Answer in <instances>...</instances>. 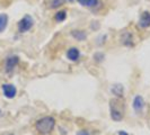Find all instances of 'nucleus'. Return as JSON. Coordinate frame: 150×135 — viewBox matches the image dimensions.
Instances as JSON below:
<instances>
[{
  "instance_id": "1",
  "label": "nucleus",
  "mask_w": 150,
  "mask_h": 135,
  "mask_svg": "<svg viewBox=\"0 0 150 135\" xmlns=\"http://www.w3.org/2000/svg\"><path fill=\"white\" fill-rule=\"evenodd\" d=\"M54 127H55V120L51 116H44L38 120L35 123V129L41 135L51 134Z\"/></svg>"
},
{
  "instance_id": "2",
  "label": "nucleus",
  "mask_w": 150,
  "mask_h": 135,
  "mask_svg": "<svg viewBox=\"0 0 150 135\" xmlns=\"http://www.w3.org/2000/svg\"><path fill=\"white\" fill-rule=\"evenodd\" d=\"M110 112H111V118L113 120L120 122L123 118L124 105L121 104L119 99H111V101H110Z\"/></svg>"
},
{
  "instance_id": "3",
  "label": "nucleus",
  "mask_w": 150,
  "mask_h": 135,
  "mask_svg": "<svg viewBox=\"0 0 150 135\" xmlns=\"http://www.w3.org/2000/svg\"><path fill=\"white\" fill-rule=\"evenodd\" d=\"M34 25V19L30 17V15H25L22 19L18 22V25H17V28H18V32L19 33H26L28 30H32Z\"/></svg>"
},
{
  "instance_id": "4",
  "label": "nucleus",
  "mask_w": 150,
  "mask_h": 135,
  "mask_svg": "<svg viewBox=\"0 0 150 135\" xmlns=\"http://www.w3.org/2000/svg\"><path fill=\"white\" fill-rule=\"evenodd\" d=\"M19 63V58L17 55H10L6 59V62H5V69H6V72L7 73H10L13 72V70L17 67V64Z\"/></svg>"
},
{
  "instance_id": "5",
  "label": "nucleus",
  "mask_w": 150,
  "mask_h": 135,
  "mask_svg": "<svg viewBox=\"0 0 150 135\" xmlns=\"http://www.w3.org/2000/svg\"><path fill=\"white\" fill-rule=\"evenodd\" d=\"M2 92H4V96L6 98L13 99V98H15L16 94H17V89L14 84L5 83V84H2Z\"/></svg>"
},
{
  "instance_id": "6",
  "label": "nucleus",
  "mask_w": 150,
  "mask_h": 135,
  "mask_svg": "<svg viewBox=\"0 0 150 135\" xmlns=\"http://www.w3.org/2000/svg\"><path fill=\"white\" fill-rule=\"evenodd\" d=\"M138 25L140 28H143V30L150 27V11H143L140 15Z\"/></svg>"
},
{
  "instance_id": "7",
  "label": "nucleus",
  "mask_w": 150,
  "mask_h": 135,
  "mask_svg": "<svg viewBox=\"0 0 150 135\" xmlns=\"http://www.w3.org/2000/svg\"><path fill=\"white\" fill-rule=\"evenodd\" d=\"M132 107H133L135 112L140 114L143 110V108H144V100H143V98L141 96H135L134 99H133Z\"/></svg>"
},
{
  "instance_id": "8",
  "label": "nucleus",
  "mask_w": 150,
  "mask_h": 135,
  "mask_svg": "<svg viewBox=\"0 0 150 135\" xmlns=\"http://www.w3.org/2000/svg\"><path fill=\"white\" fill-rule=\"evenodd\" d=\"M79 56H80V52L77 47H71L67 51V58L72 62H76L79 59Z\"/></svg>"
},
{
  "instance_id": "9",
  "label": "nucleus",
  "mask_w": 150,
  "mask_h": 135,
  "mask_svg": "<svg viewBox=\"0 0 150 135\" xmlns=\"http://www.w3.org/2000/svg\"><path fill=\"white\" fill-rule=\"evenodd\" d=\"M111 92H112L114 96H116L117 98H122L124 95V88L123 86L120 83H116V84H113L112 88H111Z\"/></svg>"
},
{
  "instance_id": "10",
  "label": "nucleus",
  "mask_w": 150,
  "mask_h": 135,
  "mask_svg": "<svg viewBox=\"0 0 150 135\" xmlns=\"http://www.w3.org/2000/svg\"><path fill=\"white\" fill-rule=\"evenodd\" d=\"M77 1L83 7H87V8H94L99 4V0H77Z\"/></svg>"
},
{
  "instance_id": "11",
  "label": "nucleus",
  "mask_w": 150,
  "mask_h": 135,
  "mask_svg": "<svg viewBox=\"0 0 150 135\" xmlns=\"http://www.w3.org/2000/svg\"><path fill=\"white\" fill-rule=\"evenodd\" d=\"M8 15L7 14H0V33L6 30L8 25Z\"/></svg>"
},
{
  "instance_id": "12",
  "label": "nucleus",
  "mask_w": 150,
  "mask_h": 135,
  "mask_svg": "<svg viewBox=\"0 0 150 135\" xmlns=\"http://www.w3.org/2000/svg\"><path fill=\"white\" fill-rule=\"evenodd\" d=\"M46 4H47V8L55 9V8H59L62 5H64V0H49Z\"/></svg>"
},
{
  "instance_id": "13",
  "label": "nucleus",
  "mask_w": 150,
  "mask_h": 135,
  "mask_svg": "<svg viewBox=\"0 0 150 135\" xmlns=\"http://www.w3.org/2000/svg\"><path fill=\"white\" fill-rule=\"evenodd\" d=\"M121 42H122V44L127 45V46H131L132 45V35L128 32L124 33L121 37Z\"/></svg>"
},
{
  "instance_id": "14",
  "label": "nucleus",
  "mask_w": 150,
  "mask_h": 135,
  "mask_svg": "<svg viewBox=\"0 0 150 135\" xmlns=\"http://www.w3.org/2000/svg\"><path fill=\"white\" fill-rule=\"evenodd\" d=\"M66 18H67V11L66 10H60V11H58L55 16H54V20L57 22H62L66 20Z\"/></svg>"
},
{
  "instance_id": "15",
  "label": "nucleus",
  "mask_w": 150,
  "mask_h": 135,
  "mask_svg": "<svg viewBox=\"0 0 150 135\" xmlns=\"http://www.w3.org/2000/svg\"><path fill=\"white\" fill-rule=\"evenodd\" d=\"M71 35L76 39H78V41H83L86 38V34H85V32H83V30H72L71 32Z\"/></svg>"
},
{
  "instance_id": "16",
  "label": "nucleus",
  "mask_w": 150,
  "mask_h": 135,
  "mask_svg": "<svg viewBox=\"0 0 150 135\" xmlns=\"http://www.w3.org/2000/svg\"><path fill=\"white\" fill-rule=\"evenodd\" d=\"M77 135H90L89 132L88 131H86V129H81V131H79L78 133H77Z\"/></svg>"
},
{
  "instance_id": "17",
  "label": "nucleus",
  "mask_w": 150,
  "mask_h": 135,
  "mask_svg": "<svg viewBox=\"0 0 150 135\" xmlns=\"http://www.w3.org/2000/svg\"><path fill=\"white\" fill-rule=\"evenodd\" d=\"M119 135H129V134L127 132H124V131H120V132H119Z\"/></svg>"
},
{
  "instance_id": "18",
  "label": "nucleus",
  "mask_w": 150,
  "mask_h": 135,
  "mask_svg": "<svg viewBox=\"0 0 150 135\" xmlns=\"http://www.w3.org/2000/svg\"><path fill=\"white\" fill-rule=\"evenodd\" d=\"M68 1H70V2H71V1H74V0H68Z\"/></svg>"
},
{
  "instance_id": "19",
  "label": "nucleus",
  "mask_w": 150,
  "mask_h": 135,
  "mask_svg": "<svg viewBox=\"0 0 150 135\" xmlns=\"http://www.w3.org/2000/svg\"><path fill=\"white\" fill-rule=\"evenodd\" d=\"M7 135H14V134H7Z\"/></svg>"
}]
</instances>
